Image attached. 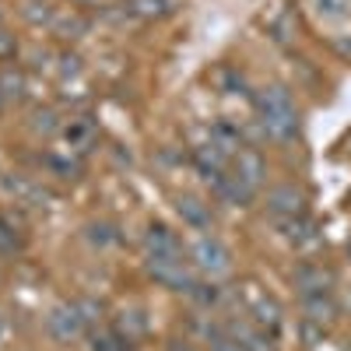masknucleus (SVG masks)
<instances>
[{
  "label": "nucleus",
  "mask_w": 351,
  "mask_h": 351,
  "mask_svg": "<svg viewBox=\"0 0 351 351\" xmlns=\"http://www.w3.org/2000/svg\"><path fill=\"white\" fill-rule=\"evenodd\" d=\"M253 106L260 112V127L267 130L274 141H291L299 134V109L295 99L285 84H267L253 95Z\"/></svg>",
  "instance_id": "f257e3e1"
},
{
  "label": "nucleus",
  "mask_w": 351,
  "mask_h": 351,
  "mask_svg": "<svg viewBox=\"0 0 351 351\" xmlns=\"http://www.w3.org/2000/svg\"><path fill=\"white\" fill-rule=\"evenodd\" d=\"M190 260H193V267L208 278H221V274L232 271V253L218 236H197L193 246H190Z\"/></svg>",
  "instance_id": "f03ea898"
},
{
  "label": "nucleus",
  "mask_w": 351,
  "mask_h": 351,
  "mask_svg": "<svg viewBox=\"0 0 351 351\" xmlns=\"http://www.w3.org/2000/svg\"><path fill=\"white\" fill-rule=\"evenodd\" d=\"M148 274L162 285V288H172V291H193L197 278L190 274V267L183 263V256H148Z\"/></svg>",
  "instance_id": "7ed1b4c3"
},
{
  "label": "nucleus",
  "mask_w": 351,
  "mask_h": 351,
  "mask_svg": "<svg viewBox=\"0 0 351 351\" xmlns=\"http://www.w3.org/2000/svg\"><path fill=\"white\" fill-rule=\"evenodd\" d=\"M84 316L77 309V302H60V306H53L49 316H46V330L53 341H60V344H71L84 334Z\"/></svg>",
  "instance_id": "20e7f679"
},
{
  "label": "nucleus",
  "mask_w": 351,
  "mask_h": 351,
  "mask_svg": "<svg viewBox=\"0 0 351 351\" xmlns=\"http://www.w3.org/2000/svg\"><path fill=\"white\" fill-rule=\"evenodd\" d=\"M267 211H271L278 221H285V218H299V215H306V193H302L295 183L274 186V190L267 193Z\"/></svg>",
  "instance_id": "39448f33"
},
{
  "label": "nucleus",
  "mask_w": 351,
  "mask_h": 351,
  "mask_svg": "<svg viewBox=\"0 0 351 351\" xmlns=\"http://www.w3.org/2000/svg\"><path fill=\"white\" fill-rule=\"evenodd\" d=\"M232 172H236L250 190H260L263 176H267V162H263V155L256 148H239L232 155Z\"/></svg>",
  "instance_id": "423d86ee"
},
{
  "label": "nucleus",
  "mask_w": 351,
  "mask_h": 351,
  "mask_svg": "<svg viewBox=\"0 0 351 351\" xmlns=\"http://www.w3.org/2000/svg\"><path fill=\"white\" fill-rule=\"evenodd\" d=\"M295 288L299 295H309V291H330L334 288V271L324 267L316 260H302L295 267Z\"/></svg>",
  "instance_id": "0eeeda50"
},
{
  "label": "nucleus",
  "mask_w": 351,
  "mask_h": 351,
  "mask_svg": "<svg viewBox=\"0 0 351 351\" xmlns=\"http://www.w3.org/2000/svg\"><path fill=\"white\" fill-rule=\"evenodd\" d=\"M193 165H197V172H200V180L204 183H218L221 176H225V165H228V155H221L215 144L208 141V144H200V148L193 152Z\"/></svg>",
  "instance_id": "6e6552de"
},
{
  "label": "nucleus",
  "mask_w": 351,
  "mask_h": 351,
  "mask_svg": "<svg viewBox=\"0 0 351 351\" xmlns=\"http://www.w3.org/2000/svg\"><path fill=\"white\" fill-rule=\"evenodd\" d=\"M302 299V309H306V319L313 324H330L337 316V302H334V291H309V295H299Z\"/></svg>",
  "instance_id": "1a4fd4ad"
},
{
  "label": "nucleus",
  "mask_w": 351,
  "mask_h": 351,
  "mask_svg": "<svg viewBox=\"0 0 351 351\" xmlns=\"http://www.w3.org/2000/svg\"><path fill=\"white\" fill-rule=\"evenodd\" d=\"M144 246H148V256H183L180 243H176V232L169 225H148L144 232Z\"/></svg>",
  "instance_id": "9d476101"
},
{
  "label": "nucleus",
  "mask_w": 351,
  "mask_h": 351,
  "mask_svg": "<svg viewBox=\"0 0 351 351\" xmlns=\"http://www.w3.org/2000/svg\"><path fill=\"white\" fill-rule=\"evenodd\" d=\"M211 190H215L225 204H239V208H243V204H250V200L256 197V190H250V186L239 180L236 172H225V176H221V180H218Z\"/></svg>",
  "instance_id": "9b49d317"
},
{
  "label": "nucleus",
  "mask_w": 351,
  "mask_h": 351,
  "mask_svg": "<svg viewBox=\"0 0 351 351\" xmlns=\"http://www.w3.org/2000/svg\"><path fill=\"white\" fill-rule=\"evenodd\" d=\"M176 211H180V218L190 225V228H211V221H215V215H211V208L204 200H197V197H180L176 200Z\"/></svg>",
  "instance_id": "f8f14e48"
},
{
  "label": "nucleus",
  "mask_w": 351,
  "mask_h": 351,
  "mask_svg": "<svg viewBox=\"0 0 351 351\" xmlns=\"http://www.w3.org/2000/svg\"><path fill=\"white\" fill-rule=\"evenodd\" d=\"M228 337L236 341L243 351H271V341H267V330H253L246 324H228Z\"/></svg>",
  "instance_id": "ddd939ff"
},
{
  "label": "nucleus",
  "mask_w": 351,
  "mask_h": 351,
  "mask_svg": "<svg viewBox=\"0 0 351 351\" xmlns=\"http://www.w3.org/2000/svg\"><path fill=\"white\" fill-rule=\"evenodd\" d=\"M123 11L141 21H158V18L172 14V0H123Z\"/></svg>",
  "instance_id": "4468645a"
},
{
  "label": "nucleus",
  "mask_w": 351,
  "mask_h": 351,
  "mask_svg": "<svg viewBox=\"0 0 351 351\" xmlns=\"http://www.w3.org/2000/svg\"><path fill=\"white\" fill-rule=\"evenodd\" d=\"M253 319L260 330H278L281 327V306L271 295H256L253 299Z\"/></svg>",
  "instance_id": "2eb2a0df"
},
{
  "label": "nucleus",
  "mask_w": 351,
  "mask_h": 351,
  "mask_svg": "<svg viewBox=\"0 0 351 351\" xmlns=\"http://www.w3.org/2000/svg\"><path fill=\"white\" fill-rule=\"evenodd\" d=\"M64 137L74 152H88L92 148V141H95V123H88V116H81V120H71L64 127Z\"/></svg>",
  "instance_id": "dca6fc26"
},
{
  "label": "nucleus",
  "mask_w": 351,
  "mask_h": 351,
  "mask_svg": "<svg viewBox=\"0 0 351 351\" xmlns=\"http://www.w3.org/2000/svg\"><path fill=\"white\" fill-rule=\"evenodd\" d=\"M281 228H285V236H288L291 243H299V246H309V243L319 239V236H316V225H313L306 215H299V218H285Z\"/></svg>",
  "instance_id": "f3484780"
},
{
  "label": "nucleus",
  "mask_w": 351,
  "mask_h": 351,
  "mask_svg": "<svg viewBox=\"0 0 351 351\" xmlns=\"http://www.w3.org/2000/svg\"><path fill=\"white\" fill-rule=\"evenodd\" d=\"M211 144H215L221 155H228V158L243 148V144H239V130L228 127V123H215V127H211Z\"/></svg>",
  "instance_id": "a211bd4d"
},
{
  "label": "nucleus",
  "mask_w": 351,
  "mask_h": 351,
  "mask_svg": "<svg viewBox=\"0 0 351 351\" xmlns=\"http://www.w3.org/2000/svg\"><path fill=\"white\" fill-rule=\"evenodd\" d=\"M49 25H53V32L64 36V39H77V36L88 32V18H84V14H74V11H71V14H60V18H53Z\"/></svg>",
  "instance_id": "6ab92c4d"
},
{
  "label": "nucleus",
  "mask_w": 351,
  "mask_h": 351,
  "mask_svg": "<svg viewBox=\"0 0 351 351\" xmlns=\"http://www.w3.org/2000/svg\"><path fill=\"white\" fill-rule=\"evenodd\" d=\"M4 186L18 197V200H25V204H32V200H46V193L39 190V186H32V183H28L25 180V176H8V180H4Z\"/></svg>",
  "instance_id": "aec40b11"
},
{
  "label": "nucleus",
  "mask_w": 351,
  "mask_h": 351,
  "mask_svg": "<svg viewBox=\"0 0 351 351\" xmlns=\"http://www.w3.org/2000/svg\"><path fill=\"white\" fill-rule=\"evenodd\" d=\"M88 243L92 246H112V243H120V232L109 221H92L88 225Z\"/></svg>",
  "instance_id": "412c9836"
},
{
  "label": "nucleus",
  "mask_w": 351,
  "mask_h": 351,
  "mask_svg": "<svg viewBox=\"0 0 351 351\" xmlns=\"http://www.w3.org/2000/svg\"><path fill=\"white\" fill-rule=\"evenodd\" d=\"M0 92H4V99H14V102L25 99V74L8 67L4 74H0Z\"/></svg>",
  "instance_id": "4be33fe9"
},
{
  "label": "nucleus",
  "mask_w": 351,
  "mask_h": 351,
  "mask_svg": "<svg viewBox=\"0 0 351 351\" xmlns=\"http://www.w3.org/2000/svg\"><path fill=\"white\" fill-rule=\"evenodd\" d=\"M313 8L319 18H327V21H341L351 14V0H313Z\"/></svg>",
  "instance_id": "5701e85b"
},
{
  "label": "nucleus",
  "mask_w": 351,
  "mask_h": 351,
  "mask_svg": "<svg viewBox=\"0 0 351 351\" xmlns=\"http://www.w3.org/2000/svg\"><path fill=\"white\" fill-rule=\"evenodd\" d=\"M32 130L43 134V137H53L56 130H64V127H60V120H56L53 109H36L32 112Z\"/></svg>",
  "instance_id": "b1692460"
},
{
  "label": "nucleus",
  "mask_w": 351,
  "mask_h": 351,
  "mask_svg": "<svg viewBox=\"0 0 351 351\" xmlns=\"http://www.w3.org/2000/svg\"><path fill=\"white\" fill-rule=\"evenodd\" d=\"M190 299L197 302V306H218V299H221V288H215V285H204V281H197L193 285V291H190Z\"/></svg>",
  "instance_id": "393cba45"
},
{
  "label": "nucleus",
  "mask_w": 351,
  "mask_h": 351,
  "mask_svg": "<svg viewBox=\"0 0 351 351\" xmlns=\"http://www.w3.org/2000/svg\"><path fill=\"white\" fill-rule=\"evenodd\" d=\"M218 84H221V92H225V95H236V92H243V88H246L243 74H239V71H232V67L218 71Z\"/></svg>",
  "instance_id": "a878e982"
},
{
  "label": "nucleus",
  "mask_w": 351,
  "mask_h": 351,
  "mask_svg": "<svg viewBox=\"0 0 351 351\" xmlns=\"http://www.w3.org/2000/svg\"><path fill=\"white\" fill-rule=\"evenodd\" d=\"M120 330H123L127 341H130L134 334H144V330H148V319H144L141 313H123V316H120Z\"/></svg>",
  "instance_id": "bb28decb"
},
{
  "label": "nucleus",
  "mask_w": 351,
  "mask_h": 351,
  "mask_svg": "<svg viewBox=\"0 0 351 351\" xmlns=\"http://www.w3.org/2000/svg\"><path fill=\"white\" fill-rule=\"evenodd\" d=\"M11 250H18V232L4 215H0V253H11Z\"/></svg>",
  "instance_id": "cd10ccee"
},
{
  "label": "nucleus",
  "mask_w": 351,
  "mask_h": 351,
  "mask_svg": "<svg viewBox=\"0 0 351 351\" xmlns=\"http://www.w3.org/2000/svg\"><path fill=\"white\" fill-rule=\"evenodd\" d=\"M92 351H123V341L116 334H95L92 337Z\"/></svg>",
  "instance_id": "c85d7f7f"
},
{
  "label": "nucleus",
  "mask_w": 351,
  "mask_h": 351,
  "mask_svg": "<svg viewBox=\"0 0 351 351\" xmlns=\"http://www.w3.org/2000/svg\"><path fill=\"white\" fill-rule=\"evenodd\" d=\"M14 53H18V39L8 32L4 25H0V60H11Z\"/></svg>",
  "instance_id": "c756f323"
},
{
  "label": "nucleus",
  "mask_w": 351,
  "mask_h": 351,
  "mask_svg": "<svg viewBox=\"0 0 351 351\" xmlns=\"http://www.w3.org/2000/svg\"><path fill=\"white\" fill-rule=\"evenodd\" d=\"M25 18H28V21H36V25H43V21H53V14L46 11V4H39V0H32V4L25 8Z\"/></svg>",
  "instance_id": "7c9ffc66"
},
{
  "label": "nucleus",
  "mask_w": 351,
  "mask_h": 351,
  "mask_svg": "<svg viewBox=\"0 0 351 351\" xmlns=\"http://www.w3.org/2000/svg\"><path fill=\"white\" fill-rule=\"evenodd\" d=\"M77 309H81V316H84V324L99 319V313H102V306H99V302H92V299H77Z\"/></svg>",
  "instance_id": "2f4dec72"
},
{
  "label": "nucleus",
  "mask_w": 351,
  "mask_h": 351,
  "mask_svg": "<svg viewBox=\"0 0 351 351\" xmlns=\"http://www.w3.org/2000/svg\"><path fill=\"white\" fill-rule=\"evenodd\" d=\"M211 351H243V348L232 341V337H225V334H215L211 337Z\"/></svg>",
  "instance_id": "473e14b6"
},
{
  "label": "nucleus",
  "mask_w": 351,
  "mask_h": 351,
  "mask_svg": "<svg viewBox=\"0 0 351 351\" xmlns=\"http://www.w3.org/2000/svg\"><path fill=\"white\" fill-rule=\"evenodd\" d=\"M4 102H8V99H4V92H0V109H4Z\"/></svg>",
  "instance_id": "72a5a7b5"
},
{
  "label": "nucleus",
  "mask_w": 351,
  "mask_h": 351,
  "mask_svg": "<svg viewBox=\"0 0 351 351\" xmlns=\"http://www.w3.org/2000/svg\"><path fill=\"white\" fill-rule=\"evenodd\" d=\"M348 253H351V243H348Z\"/></svg>",
  "instance_id": "f704fd0d"
}]
</instances>
